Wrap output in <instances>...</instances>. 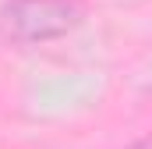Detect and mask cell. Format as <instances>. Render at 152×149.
I'll return each mask as SVG.
<instances>
[{"mask_svg":"<svg viewBox=\"0 0 152 149\" xmlns=\"http://www.w3.org/2000/svg\"><path fill=\"white\" fill-rule=\"evenodd\" d=\"M88 18V0H4L0 39L11 46H46L71 36Z\"/></svg>","mask_w":152,"mask_h":149,"instance_id":"obj_1","label":"cell"},{"mask_svg":"<svg viewBox=\"0 0 152 149\" xmlns=\"http://www.w3.org/2000/svg\"><path fill=\"white\" fill-rule=\"evenodd\" d=\"M124 149H152V135H145V139H134L131 146H124Z\"/></svg>","mask_w":152,"mask_h":149,"instance_id":"obj_2","label":"cell"},{"mask_svg":"<svg viewBox=\"0 0 152 149\" xmlns=\"http://www.w3.org/2000/svg\"><path fill=\"white\" fill-rule=\"evenodd\" d=\"M145 100H152V85H149V89H145Z\"/></svg>","mask_w":152,"mask_h":149,"instance_id":"obj_3","label":"cell"}]
</instances>
